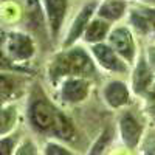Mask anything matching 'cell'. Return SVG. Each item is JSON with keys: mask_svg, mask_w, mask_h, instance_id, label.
Here are the masks:
<instances>
[{"mask_svg": "<svg viewBox=\"0 0 155 155\" xmlns=\"http://www.w3.org/2000/svg\"><path fill=\"white\" fill-rule=\"evenodd\" d=\"M109 140H110V130H106L98 138V141L95 143L93 149L90 150V155H102V152H104V149H106V146L109 143Z\"/></svg>", "mask_w": 155, "mask_h": 155, "instance_id": "19", "label": "cell"}, {"mask_svg": "<svg viewBox=\"0 0 155 155\" xmlns=\"http://www.w3.org/2000/svg\"><path fill=\"white\" fill-rule=\"evenodd\" d=\"M27 16L33 27H42V11L37 0H27Z\"/></svg>", "mask_w": 155, "mask_h": 155, "instance_id": "17", "label": "cell"}, {"mask_svg": "<svg viewBox=\"0 0 155 155\" xmlns=\"http://www.w3.org/2000/svg\"><path fill=\"white\" fill-rule=\"evenodd\" d=\"M149 61H150V64L155 67V47H150L149 48Z\"/></svg>", "mask_w": 155, "mask_h": 155, "instance_id": "25", "label": "cell"}, {"mask_svg": "<svg viewBox=\"0 0 155 155\" xmlns=\"http://www.w3.org/2000/svg\"><path fill=\"white\" fill-rule=\"evenodd\" d=\"M14 155H36V149L31 143H25L23 146H20Z\"/></svg>", "mask_w": 155, "mask_h": 155, "instance_id": "22", "label": "cell"}, {"mask_svg": "<svg viewBox=\"0 0 155 155\" xmlns=\"http://www.w3.org/2000/svg\"><path fill=\"white\" fill-rule=\"evenodd\" d=\"M51 134L56 135L61 140H73V137H74V126L64 113L58 112L54 124H53V129H51Z\"/></svg>", "mask_w": 155, "mask_h": 155, "instance_id": "11", "label": "cell"}, {"mask_svg": "<svg viewBox=\"0 0 155 155\" xmlns=\"http://www.w3.org/2000/svg\"><path fill=\"white\" fill-rule=\"evenodd\" d=\"M67 0H45V11H47V19L50 25V31L56 37L61 31L64 17L67 12Z\"/></svg>", "mask_w": 155, "mask_h": 155, "instance_id": "4", "label": "cell"}, {"mask_svg": "<svg viewBox=\"0 0 155 155\" xmlns=\"http://www.w3.org/2000/svg\"><path fill=\"white\" fill-rule=\"evenodd\" d=\"M124 9H126V5L120 2V0H107L99 9V16L106 17L109 20H118L124 14Z\"/></svg>", "mask_w": 155, "mask_h": 155, "instance_id": "14", "label": "cell"}, {"mask_svg": "<svg viewBox=\"0 0 155 155\" xmlns=\"http://www.w3.org/2000/svg\"><path fill=\"white\" fill-rule=\"evenodd\" d=\"M150 82H152V73L147 67V64L141 61L138 64V67L135 70V74H134V87H135V92H144L147 87H150Z\"/></svg>", "mask_w": 155, "mask_h": 155, "instance_id": "13", "label": "cell"}, {"mask_svg": "<svg viewBox=\"0 0 155 155\" xmlns=\"http://www.w3.org/2000/svg\"><path fill=\"white\" fill-rule=\"evenodd\" d=\"M19 67L16 65L14 62H11L8 58H6V54L3 53V51H0V73H5V71H8V70H17Z\"/></svg>", "mask_w": 155, "mask_h": 155, "instance_id": "21", "label": "cell"}, {"mask_svg": "<svg viewBox=\"0 0 155 155\" xmlns=\"http://www.w3.org/2000/svg\"><path fill=\"white\" fill-rule=\"evenodd\" d=\"M45 155H73V153L70 150H67L65 147H62L61 144L48 143L45 146Z\"/></svg>", "mask_w": 155, "mask_h": 155, "instance_id": "20", "label": "cell"}, {"mask_svg": "<svg viewBox=\"0 0 155 155\" xmlns=\"http://www.w3.org/2000/svg\"><path fill=\"white\" fill-rule=\"evenodd\" d=\"M93 9H95V3H90L87 5L79 14H78V17L74 19L73 25H71V30L68 33V37L65 39V42H64V45L68 47L71 45L78 37H79L82 34V31L87 28V25H88V20H90V16L93 14Z\"/></svg>", "mask_w": 155, "mask_h": 155, "instance_id": "9", "label": "cell"}, {"mask_svg": "<svg viewBox=\"0 0 155 155\" xmlns=\"http://www.w3.org/2000/svg\"><path fill=\"white\" fill-rule=\"evenodd\" d=\"M107 30H109V25L106 22L93 20L92 23H88L87 28H85V39L88 42H98L106 36Z\"/></svg>", "mask_w": 155, "mask_h": 155, "instance_id": "16", "label": "cell"}, {"mask_svg": "<svg viewBox=\"0 0 155 155\" xmlns=\"http://www.w3.org/2000/svg\"><path fill=\"white\" fill-rule=\"evenodd\" d=\"M110 45L116 53H120L124 59L134 61L135 56V45L132 34L129 33L126 28H118L110 34Z\"/></svg>", "mask_w": 155, "mask_h": 155, "instance_id": "5", "label": "cell"}, {"mask_svg": "<svg viewBox=\"0 0 155 155\" xmlns=\"http://www.w3.org/2000/svg\"><path fill=\"white\" fill-rule=\"evenodd\" d=\"M3 53L6 58L14 62L16 65L20 62H25L33 58L34 54V42L33 39L22 31H12L8 33L6 42L3 47Z\"/></svg>", "mask_w": 155, "mask_h": 155, "instance_id": "2", "label": "cell"}, {"mask_svg": "<svg viewBox=\"0 0 155 155\" xmlns=\"http://www.w3.org/2000/svg\"><path fill=\"white\" fill-rule=\"evenodd\" d=\"M143 155H155V149H150V150H146Z\"/></svg>", "mask_w": 155, "mask_h": 155, "instance_id": "26", "label": "cell"}, {"mask_svg": "<svg viewBox=\"0 0 155 155\" xmlns=\"http://www.w3.org/2000/svg\"><path fill=\"white\" fill-rule=\"evenodd\" d=\"M16 92V81L8 73H0V107L6 106L9 98Z\"/></svg>", "mask_w": 155, "mask_h": 155, "instance_id": "15", "label": "cell"}, {"mask_svg": "<svg viewBox=\"0 0 155 155\" xmlns=\"http://www.w3.org/2000/svg\"><path fill=\"white\" fill-rule=\"evenodd\" d=\"M16 153V138L3 137L0 138V155H14Z\"/></svg>", "mask_w": 155, "mask_h": 155, "instance_id": "18", "label": "cell"}, {"mask_svg": "<svg viewBox=\"0 0 155 155\" xmlns=\"http://www.w3.org/2000/svg\"><path fill=\"white\" fill-rule=\"evenodd\" d=\"M17 121V109L16 106H3L0 107V137L8 135L16 126Z\"/></svg>", "mask_w": 155, "mask_h": 155, "instance_id": "12", "label": "cell"}, {"mask_svg": "<svg viewBox=\"0 0 155 155\" xmlns=\"http://www.w3.org/2000/svg\"><path fill=\"white\" fill-rule=\"evenodd\" d=\"M93 54L96 56V59L99 61V64L104 68L112 70V71H124V65L123 62L116 58L115 51L112 48H109L107 45H95L93 47Z\"/></svg>", "mask_w": 155, "mask_h": 155, "instance_id": "8", "label": "cell"}, {"mask_svg": "<svg viewBox=\"0 0 155 155\" xmlns=\"http://www.w3.org/2000/svg\"><path fill=\"white\" fill-rule=\"evenodd\" d=\"M93 71V64L81 48H73L54 58L48 68L51 79H58L65 74H90Z\"/></svg>", "mask_w": 155, "mask_h": 155, "instance_id": "1", "label": "cell"}, {"mask_svg": "<svg viewBox=\"0 0 155 155\" xmlns=\"http://www.w3.org/2000/svg\"><path fill=\"white\" fill-rule=\"evenodd\" d=\"M88 95V84L84 79H68L64 82L62 90H61V96L64 101L67 102H79L85 99Z\"/></svg>", "mask_w": 155, "mask_h": 155, "instance_id": "6", "label": "cell"}, {"mask_svg": "<svg viewBox=\"0 0 155 155\" xmlns=\"http://www.w3.org/2000/svg\"><path fill=\"white\" fill-rule=\"evenodd\" d=\"M120 127H121V137H123V141L126 143L127 147L134 149L138 141H140V137H141V126L138 124V121L134 118L130 113H126L123 115V118L120 121Z\"/></svg>", "mask_w": 155, "mask_h": 155, "instance_id": "7", "label": "cell"}, {"mask_svg": "<svg viewBox=\"0 0 155 155\" xmlns=\"http://www.w3.org/2000/svg\"><path fill=\"white\" fill-rule=\"evenodd\" d=\"M58 109H54L47 99L36 98L31 101L28 107V118L31 126L39 132H51L58 115Z\"/></svg>", "mask_w": 155, "mask_h": 155, "instance_id": "3", "label": "cell"}, {"mask_svg": "<svg viewBox=\"0 0 155 155\" xmlns=\"http://www.w3.org/2000/svg\"><path fill=\"white\" fill-rule=\"evenodd\" d=\"M104 98L112 107H121L129 102L127 87L120 81H112L104 90Z\"/></svg>", "mask_w": 155, "mask_h": 155, "instance_id": "10", "label": "cell"}, {"mask_svg": "<svg viewBox=\"0 0 155 155\" xmlns=\"http://www.w3.org/2000/svg\"><path fill=\"white\" fill-rule=\"evenodd\" d=\"M146 17H147V20H149V25H150V28L155 31V12H149V14H146Z\"/></svg>", "mask_w": 155, "mask_h": 155, "instance_id": "24", "label": "cell"}, {"mask_svg": "<svg viewBox=\"0 0 155 155\" xmlns=\"http://www.w3.org/2000/svg\"><path fill=\"white\" fill-rule=\"evenodd\" d=\"M6 33L0 28V51H3V47H5V42H6Z\"/></svg>", "mask_w": 155, "mask_h": 155, "instance_id": "23", "label": "cell"}]
</instances>
